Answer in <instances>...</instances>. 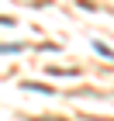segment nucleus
<instances>
[{
	"label": "nucleus",
	"instance_id": "1",
	"mask_svg": "<svg viewBox=\"0 0 114 121\" xmlns=\"http://www.w3.org/2000/svg\"><path fill=\"white\" fill-rule=\"evenodd\" d=\"M93 45H97V52H100V56H107V59H111V56H114V52H111V48H107V45H104V42H93Z\"/></svg>",
	"mask_w": 114,
	"mask_h": 121
},
{
	"label": "nucleus",
	"instance_id": "2",
	"mask_svg": "<svg viewBox=\"0 0 114 121\" xmlns=\"http://www.w3.org/2000/svg\"><path fill=\"white\" fill-rule=\"evenodd\" d=\"M0 52H24V45H0Z\"/></svg>",
	"mask_w": 114,
	"mask_h": 121
},
{
	"label": "nucleus",
	"instance_id": "3",
	"mask_svg": "<svg viewBox=\"0 0 114 121\" xmlns=\"http://www.w3.org/2000/svg\"><path fill=\"white\" fill-rule=\"evenodd\" d=\"M0 24H10V17H4V14H0Z\"/></svg>",
	"mask_w": 114,
	"mask_h": 121
}]
</instances>
